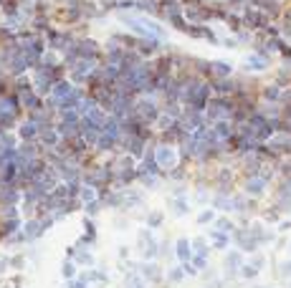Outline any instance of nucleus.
Instances as JSON below:
<instances>
[{
    "mask_svg": "<svg viewBox=\"0 0 291 288\" xmlns=\"http://www.w3.org/2000/svg\"><path fill=\"white\" fill-rule=\"evenodd\" d=\"M240 190L248 195V197H254V200H264L271 190V182L261 175H243L240 180Z\"/></svg>",
    "mask_w": 291,
    "mask_h": 288,
    "instance_id": "f257e3e1",
    "label": "nucleus"
},
{
    "mask_svg": "<svg viewBox=\"0 0 291 288\" xmlns=\"http://www.w3.org/2000/svg\"><path fill=\"white\" fill-rule=\"evenodd\" d=\"M246 261H243V251H228L226 253V258H223V266H226V271H228V276H236L238 271H240V266H243Z\"/></svg>",
    "mask_w": 291,
    "mask_h": 288,
    "instance_id": "f03ea898",
    "label": "nucleus"
},
{
    "mask_svg": "<svg viewBox=\"0 0 291 288\" xmlns=\"http://www.w3.org/2000/svg\"><path fill=\"white\" fill-rule=\"evenodd\" d=\"M213 228H216V230H220V233H230V235H233V230H236L238 225H236V220H230V218L223 213V215H218V218H216Z\"/></svg>",
    "mask_w": 291,
    "mask_h": 288,
    "instance_id": "7ed1b4c3",
    "label": "nucleus"
},
{
    "mask_svg": "<svg viewBox=\"0 0 291 288\" xmlns=\"http://www.w3.org/2000/svg\"><path fill=\"white\" fill-rule=\"evenodd\" d=\"M258 273H261V271H258L254 263H243L240 271H238V276H240L243 281H254V278H258Z\"/></svg>",
    "mask_w": 291,
    "mask_h": 288,
    "instance_id": "20e7f679",
    "label": "nucleus"
},
{
    "mask_svg": "<svg viewBox=\"0 0 291 288\" xmlns=\"http://www.w3.org/2000/svg\"><path fill=\"white\" fill-rule=\"evenodd\" d=\"M216 218H218L216 210H202V213L198 215V223H200V225H210V223H216Z\"/></svg>",
    "mask_w": 291,
    "mask_h": 288,
    "instance_id": "39448f33",
    "label": "nucleus"
},
{
    "mask_svg": "<svg viewBox=\"0 0 291 288\" xmlns=\"http://www.w3.org/2000/svg\"><path fill=\"white\" fill-rule=\"evenodd\" d=\"M178 256H180V261H185V263L192 258V256H190V243H188V240H180V243H178Z\"/></svg>",
    "mask_w": 291,
    "mask_h": 288,
    "instance_id": "423d86ee",
    "label": "nucleus"
},
{
    "mask_svg": "<svg viewBox=\"0 0 291 288\" xmlns=\"http://www.w3.org/2000/svg\"><path fill=\"white\" fill-rule=\"evenodd\" d=\"M248 263H254V266H256L258 271H264V268H266V256H261V253L256 251V253H254V258L248 261Z\"/></svg>",
    "mask_w": 291,
    "mask_h": 288,
    "instance_id": "0eeeda50",
    "label": "nucleus"
},
{
    "mask_svg": "<svg viewBox=\"0 0 291 288\" xmlns=\"http://www.w3.org/2000/svg\"><path fill=\"white\" fill-rule=\"evenodd\" d=\"M276 230H278V233H286V230H291V220H284V218H281V220L276 223Z\"/></svg>",
    "mask_w": 291,
    "mask_h": 288,
    "instance_id": "6e6552de",
    "label": "nucleus"
},
{
    "mask_svg": "<svg viewBox=\"0 0 291 288\" xmlns=\"http://www.w3.org/2000/svg\"><path fill=\"white\" fill-rule=\"evenodd\" d=\"M170 278H172V281H182V268H175V271L170 273Z\"/></svg>",
    "mask_w": 291,
    "mask_h": 288,
    "instance_id": "1a4fd4ad",
    "label": "nucleus"
},
{
    "mask_svg": "<svg viewBox=\"0 0 291 288\" xmlns=\"http://www.w3.org/2000/svg\"><path fill=\"white\" fill-rule=\"evenodd\" d=\"M288 251H291V240H288Z\"/></svg>",
    "mask_w": 291,
    "mask_h": 288,
    "instance_id": "9d476101",
    "label": "nucleus"
}]
</instances>
